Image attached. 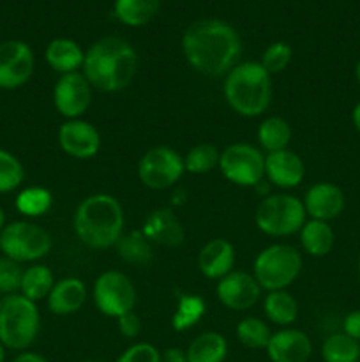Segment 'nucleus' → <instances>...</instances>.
<instances>
[{
	"label": "nucleus",
	"mask_w": 360,
	"mask_h": 362,
	"mask_svg": "<svg viewBox=\"0 0 360 362\" xmlns=\"http://www.w3.org/2000/svg\"><path fill=\"white\" fill-rule=\"evenodd\" d=\"M187 64L203 76H226L239 64L242 41L235 28L222 20H198L182 35Z\"/></svg>",
	"instance_id": "1"
},
{
	"label": "nucleus",
	"mask_w": 360,
	"mask_h": 362,
	"mask_svg": "<svg viewBox=\"0 0 360 362\" xmlns=\"http://www.w3.org/2000/svg\"><path fill=\"white\" fill-rule=\"evenodd\" d=\"M138 66L140 59L133 45L122 37L108 35L85 52L81 73L95 90L120 92L133 83Z\"/></svg>",
	"instance_id": "2"
},
{
	"label": "nucleus",
	"mask_w": 360,
	"mask_h": 362,
	"mask_svg": "<svg viewBox=\"0 0 360 362\" xmlns=\"http://www.w3.org/2000/svg\"><path fill=\"white\" fill-rule=\"evenodd\" d=\"M126 214L113 194L95 193L81 200L73 218L74 233L92 250H108L124 235Z\"/></svg>",
	"instance_id": "3"
},
{
	"label": "nucleus",
	"mask_w": 360,
	"mask_h": 362,
	"mask_svg": "<svg viewBox=\"0 0 360 362\" xmlns=\"http://www.w3.org/2000/svg\"><path fill=\"white\" fill-rule=\"evenodd\" d=\"M222 94L229 108L254 119L263 115L272 103V76L256 60L239 62L224 76Z\"/></svg>",
	"instance_id": "4"
},
{
	"label": "nucleus",
	"mask_w": 360,
	"mask_h": 362,
	"mask_svg": "<svg viewBox=\"0 0 360 362\" xmlns=\"http://www.w3.org/2000/svg\"><path fill=\"white\" fill-rule=\"evenodd\" d=\"M41 315L37 306L21 293L0 299V343L6 349L25 352L37 339Z\"/></svg>",
	"instance_id": "5"
},
{
	"label": "nucleus",
	"mask_w": 360,
	"mask_h": 362,
	"mask_svg": "<svg viewBox=\"0 0 360 362\" xmlns=\"http://www.w3.org/2000/svg\"><path fill=\"white\" fill-rule=\"evenodd\" d=\"M304 267V258L289 244H270L256 255L253 276L261 290H286L296 281Z\"/></svg>",
	"instance_id": "6"
},
{
	"label": "nucleus",
	"mask_w": 360,
	"mask_h": 362,
	"mask_svg": "<svg viewBox=\"0 0 360 362\" xmlns=\"http://www.w3.org/2000/svg\"><path fill=\"white\" fill-rule=\"evenodd\" d=\"M307 221L304 202L289 193L265 197L254 212L258 230L268 237H289L299 233Z\"/></svg>",
	"instance_id": "7"
},
{
	"label": "nucleus",
	"mask_w": 360,
	"mask_h": 362,
	"mask_svg": "<svg viewBox=\"0 0 360 362\" xmlns=\"http://www.w3.org/2000/svg\"><path fill=\"white\" fill-rule=\"evenodd\" d=\"M52 235L42 226L30 221H14L0 232V250L4 257L18 264H34L52 251Z\"/></svg>",
	"instance_id": "8"
},
{
	"label": "nucleus",
	"mask_w": 360,
	"mask_h": 362,
	"mask_svg": "<svg viewBox=\"0 0 360 362\" xmlns=\"http://www.w3.org/2000/svg\"><path fill=\"white\" fill-rule=\"evenodd\" d=\"M92 299L99 313L109 318H120L134 311L138 292L134 283L120 271H106L95 279Z\"/></svg>",
	"instance_id": "9"
},
{
	"label": "nucleus",
	"mask_w": 360,
	"mask_h": 362,
	"mask_svg": "<svg viewBox=\"0 0 360 362\" xmlns=\"http://www.w3.org/2000/svg\"><path fill=\"white\" fill-rule=\"evenodd\" d=\"M222 177L240 187H256L265 179V154L251 144H232L221 152Z\"/></svg>",
	"instance_id": "10"
},
{
	"label": "nucleus",
	"mask_w": 360,
	"mask_h": 362,
	"mask_svg": "<svg viewBox=\"0 0 360 362\" xmlns=\"http://www.w3.org/2000/svg\"><path fill=\"white\" fill-rule=\"evenodd\" d=\"M184 158L172 147L157 145L141 156L138 163V179L145 187L154 191L168 189L182 179Z\"/></svg>",
	"instance_id": "11"
},
{
	"label": "nucleus",
	"mask_w": 360,
	"mask_h": 362,
	"mask_svg": "<svg viewBox=\"0 0 360 362\" xmlns=\"http://www.w3.org/2000/svg\"><path fill=\"white\" fill-rule=\"evenodd\" d=\"M34 52L18 39L0 42V88L14 90L27 83L34 74Z\"/></svg>",
	"instance_id": "12"
},
{
	"label": "nucleus",
	"mask_w": 360,
	"mask_h": 362,
	"mask_svg": "<svg viewBox=\"0 0 360 362\" xmlns=\"http://www.w3.org/2000/svg\"><path fill=\"white\" fill-rule=\"evenodd\" d=\"M94 88L81 71L62 74L53 88V105L66 120L81 119L90 108Z\"/></svg>",
	"instance_id": "13"
},
{
	"label": "nucleus",
	"mask_w": 360,
	"mask_h": 362,
	"mask_svg": "<svg viewBox=\"0 0 360 362\" xmlns=\"http://www.w3.org/2000/svg\"><path fill=\"white\" fill-rule=\"evenodd\" d=\"M261 286L253 274L244 271H232L221 278L215 286L219 303L232 311L251 310L261 297Z\"/></svg>",
	"instance_id": "14"
},
{
	"label": "nucleus",
	"mask_w": 360,
	"mask_h": 362,
	"mask_svg": "<svg viewBox=\"0 0 360 362\" xmlns=\"http://www.w3.org/2000/svg\"><path fill=\"white\" fill-rule=\"evenodd\" d=\"M59 145L69 158L87 161L97 156L101 148V134L88 120H66L59 129Z\"/></svg>",
	"instance_id": "15"
},
{
	"label": "nucleus",
	"mask_w": 360,
	"mask_h": 362,
	"mask_svg": "<svg viewBox=\"0 0 360 362\" xmlns=\"http://www.w3.org/2000/svg\"><path fill=\"white\" fill-rule=\"evenodd\" d=\"M265 352L270 362H307L313 356V341L300 329L282 327L272 332Z\"/></svg>",
	"instance_id": "16"
},
{
	"label": "nucleus",
	"mask_w": 360,
	"mask_h": 362,
	"mask_svg": "<svg viewBox=\"0 0 360 362\" xmlns=\"http://www.w3.org/2000/svg\"><path fill=\"white\" fill-rule=\"evenodd\" d=\"M306 177V165L296 152L284 148L265 154V179L281 189L300 186Z\"/></svg>",
	"instance_id": "17"
},
{
	"label": "nucleus",
	"mask_w": 360,
	"mask_h": 362,
	"mask_svg": "<svg viewBox=\"0 0 360 362\" xmlns=\"http://www.w3.org/2000/svg\"><path fill=\"white\" fill-rule=\"evenodd\" d=\"M302 202L304 207H306L307 218L320 219V221L327 223L339 218L346 205L342 189L332 182L313 184L306 191V197H304Z\"/></svg>",
	"instance_id": "18"
},
{
	"label": "nucleus",
	"mask_w": 360,
	"mask_h": 362,
	"mask_svg": "<svg viewBox=\"0 0 360 362\" xmlns=\"http://www.w3.org/2000/svg\"><path fill=\"white\" fill-rule=\"evenodd\" d=\"M236 262L235 246L228 239H212L205 244L198 255V267L207 279L219 281L233 271Z\"/></svg>",
	"instance_id": "19"
},
{
	"label": "nucleus",
	"mask_w": 360,
	"mask_h": 362,
	"mask_svg": "<svg viewBox=\"0 0 360 362\" xmlns=\"http://www.w3.org/2000/svg\"><path fill=\"white\" fill-rule=\"evenodd\" d=\"M152 244L176 247L184 243V226L172 209H155L147 216L141 228Z\"/></svg>",
	"instance_id": "20"
},
{
	"label": "nucleus",
	"mask_w": 360,
	"mask_h": 362,
	"mask_svg": "<svg viewBox=\"0 0 360 362\" xmlns=\"http://www.w3.org/2000/svg\"><path fill=\"white\" fill-rule=\"evenodd\" d=\"M87 300V286L80 278H62L55 281L48 299V310L56 317H69L78 313Z\"/></svg>",
	"instance_id": "21"
},
{
	"label": "nucleus",
	"mask_w": 360,
	"mask_h": 362,
	"mask_svg": "<svg viewBox=\"0 0 360 362\" xmlns=\"http://www.w3.org/2000/svg\"><path fill=\"white\" fill-rule=\"evenodd\" d=\"M44 59L53 71L62 74L78 73L83 67L85 52L74 39L55 37L48 42Z\"/></svg>",
	"instance_id": "22"
},
{
	"label": "nucleus",
	"mask_w": 360,
	"mask_h": 362,
	"mask_svg": "<svg viewBox=\"0 0 360 362\" xmlns=\"http://www.w3.org/2000/svg\"><path fill=\"white\" fill-rule=\"evenodd\" d=\"M299 233L304 253L313 258L327 257L335 244V233L330 223L320 219H307Z\"/></svg>",
	"instance_id": "23"
},
{
	"label": "nucleus",
	"mask_w": 360,
	"mask_h": 362,
	"mask_svg": "<svg viewBox=\"0 0 360 362\" xmlns=\"http://www.w3.org/2000/svg\"><path fill=\"white\" fill-rule=\"evenodd\" d=\"M189 362H224L228 357V341L217 331H205L189 343L186 350Z\"/></svg>",
	"instance_id": "24"
},
{
	"label": "nucleus",
	"mask_w": 360,
	"mask_h": 362,
	"mask_svg": "<svg viewBox=\"0 0 360 362\" xmlns=\"http://www.w3.org/2000/svg\"><path fill=\"white\" fill-rule=\"evenodd\" d=\"M263 311L268 322L279 327H292L299 318V303L288 290L267 292L263 300Z\"/></svg>",
	"instance_id": "25"
},
{
	"label": "nucleus",
	"mask_w": 360,
	"mask_h": 362,
	"mask_svg": "<svg viewBox=\"0 0 360 362\" xmlns=\"http://www.w3.org/2000/svg\"><path fill=\"white\" fill-rule=\"evenodd\" d=\"M256 138L261 151L270 154V152L284 151V148L289 147L293 131L288 120L282 119V117L272 115L261 120L256 131Z\"/></svg>",
	"instance_id": "26"
},
{
	"label": "nucleus",
	"mask_w": 360,
	"mask_h": 362,
	"mask_svg": "<svg viewBox=\"0 0 360 362\" xmlns=\"http://www.w3.org/2000/svg\"><path fill=\"white\" fill-rule=\"evenodd\" d=\"M161 0H115L113 14L126 27H143L159 13Z\"/></svg>",
	"instance_id": "27"
},
{
	"label": "nucleus",
	"mask_w": 360,
	"mask_h": 362,
	"mask_svg": "<svg viewBox=\"0 0 360 362\" xmlns=\"http://www.w3.org/2000/svg\"><path fill=\"white\" fill-rule=\"evenodd\" d=\"M53 285H55V276L52 269L42 264H32L21 274L20 293L30 299L32 303H37V300L48 299Z\"/></svg>",
	"instance_id": "28"
},
{
	"label": "nucleus",
	"mask_w": 360,
	"mask_h": 362,
	"mask_svg": "<svg viewBox=\"0 0 360 362\" xmlns=\"http://www.w3.org/2000/svg\"><path fill=\"white\" fill-rule=\"evenodd\" d=\"M205 311H207V304L203 297L198 293H182L172 317L173 331L186 332L193 329L205 317Z\"/></svg>",
	"instance_id": "29"
},
{
	"label": "nucleus",
	"mask_w": 360,
	"mask_h": 362,
	"mask_svg": "<svg viewBox=\"0 0 360 362\" xmlns=\"http://www.w3.org/2000/svg\"><path fill=\"white\" fill-rule=\"evenodd\" d=\"M120 260L131 265H147L152 260V243L143 235L141 230L124 232L115 244Z\"/></svg>",
	"instance_id": "30"
},
{
	"label": "nucleus",
	"mask_w": 360,
	"mask_h": 362,
	"mask_svg": "<svg viewBox=\"0 0 360 362\" xmlns=\"http://www.w3.org/2000/svg\"><path fill=\"white\" fill-rule=\"evenodd\" d=\"M14 205H16L18 212L25 218H42L52 211L53 194L52 191L41 186L25 187L18 193Z\"/></svg>",
	"instance_id": "31"
},
{
	"label": "nucleus",
	"mask_w": 360,
	"mask_h": 362,
	"mask_svg": "<svg viewBox=\"0 0 360 362\" xmlns=\"http://www.w3.org/2000/svg\"><path fill=\"white\" fill-rule=\"evenodd\" d=\"M321 357L325 362H359L360 343L344 332H334L321 345Z\"/></svg>",
	"instance_id": "32"
},
{
	"label": "nucleus",
	"mask_w": 360,
	"mask_h": 362,
	"mask_svg": "<svg viewBox=\"0 0 360 362\" xmlns=\"http://www.w3.org/2000/svg\"><path fill=\"white\" fill-rule=\"evenodd\" d=\"M236 339L240 345L251 350H265L270 339L272 331L267 325V322L258 317H246L236 324L235 329Z\"/></svg>",
	"instance_id": "33"
},
{
	"label": "nucleus",
	"mask_w": 360,
	"mask_h": 362,
	"mask_svg": "<svg viewBox=\"0 0 360 362\" xmlns=\"http://www.w3.org/2000/svg\"><path fill=\"white\" fill-rule=\"evenodd\" d=\"M221 151L212 144H198L184 156V168L193 175H205L214 168H219Z\"/></svg>",
	"instance_id": "34"
},
{
	"label": "nucleus",
	"mask_w": 360,
	"mask_h": 362,
	"mask_svg": "<svg viewBox=\"0 0 360 362\" xmlns=\"http://www.w3.org/2000/svg\"><path fill=\"white\" fill-rule=\"evenodd\" d=\"M25 179V168L20 159L9 151L0 148V193H11L21 186Z\"/></svg>",
	"instance_id": "35"
},
{
	"label": "nucleus",
	"mask_w": 360,
	"mask_h": 362,
	"mask_svg": "<svg viewBox=\"0 0 360 362\" xmlns=\"http://www.w3.org/2000/svg\"><path fill=\"white\" fill-rule=\"evenodd\" d=\"M292 59H293L292 46L284 41H275L267 46V49H265L263 55H261L260 64L265 67V71H267L270 76H274V74L282 73V71L289 66Z\"/></svg>",
	"instance_id": "36"
},
{
	"label": "nucleus",
	"mask_w": 360,
	"mask_h": 362,
	"mask_svg": "<svg viewBox=\"0 0 360 362\" xmlns=\"http://www.w3.org/2000/svg\"><path fill=\"white\" fill-rule=\"evenodd\" d=\"M21 271L20 264L7 257H0V293L11 296L20 290L21 285Z\"/></svg>",
	"instance_id": "37"
},
{
	"label": "nucleus",
	"mask_w": 360,
	"mask_h": 362,
	"mask_svg": "<svg viewBox=\"0 0 360 362\" xmlns=\"http://www.w3.org/2000/svg\"><path fill=\"white\" fill-rule=\"evenodd\" d=\"M115 362H161V350L152 343L138 341L127 346Z\"/></svg>",
	"instance_id": "38"
},
{
	"label": "nucleus",
	"mask_w": 360,
	"mask_h": 362,
	"mask_svg": "<svg viewBox=\"0 0 360 362\" xmlns=\"http://www.w3.org/2000/svg\"><path fill=\"white\" fill-rule=\"evenodd\" d=\"M116 329H119L120 336L127 339H134L140 336L141 332V320L134 311L126 313L124 317L116 318Z\"/></svg>",
	"instance_id": "39"
},
{
	"label": "nucleus",
	"mask_w": 360,
	"mask_h": 362,
	"mask_svg": "<svg viewBox=\"0 0 360 362\" xmlns=\"http://www.w3.org/2000/svg\"><path fill=\"white\" fill-rule=\"evenodd\" d=\"M342 332L360 343V310L349 311L342 320Z\"/></svg>",
	"instance_id": "40"
},
{
	"label": "nucleus",
	"mask_w": 360,
	"mask_h": 362,
	"mask_svg": "<svg viewBox=\"0 0 360 362\" xmlns=\"http://www.w3.org/2000/svg\"><path fill=\"white\" fill-rule=\"evenodd\" d=\"M161 362H189L187 361L186 350L179 346H169L164 352H161Z\"/></svg>",
	"instance_id": "41"
},
{
	"label": "nucleus",
	"mask_w": 360,
	"mask_h": 362,
	"mask_svg": "<svg viewBox=\"0 0 360 362\" xmlns=\"http://www.w3.org/2000/svg\"><path fill=\"white\" fill-rule=\"evenodd\" d=\"M13 362H49L48 359H46L44 356H41V354H35V352H21L18 354L16 357H14Z\"/></svg>",
	"instance_id": "42"
},
{
	"label": "nucleus",
	"mask_w": 360,
	"mask_h": 362,
	"mask_svg": "<svg viewBox=\"0 0 360 362\" xmlns=\"http://www.w3.org/2000/svg\"><path fill=\"white\" fill-rule=\"evenodd\" d=\"M352 120H353V126H355V129L360 133V101L356 103L355 108H353V112H352Z\"/></svg>",
	"instance_id": "43"
},
{
	"label": "nucleus",
	"mask_w": 360,
	"mask_h": 362,
	"mask_svg": "<svg viewBox=\"0 0 360 362\" xmlns=\"http://www.w3.org/2000/svg\"><path fill=\"white\" fill-rule=\"evenodd\" d=\"M4 226H6V216H4L2 207H0V232H2Z\"/></svg>",
	"instance_id": "44"
},
{
	"label": "nucleus",
	"mask_w": 360,
	"mask_h": 362,
	"mask_svg": "<svg viewBox=\"0 0 360 362\" xmlns=\"http://www.w3.org/2000/svg\"><path fill=\"white\" fill-rule=\"evenodd\" d=\"M0 362H6V346L0 343Z\"/></svg>",
	"instance_id": "45"
},
{
	"label": "nucleus",
	"mask_w": 360,
	"mask_h": 362,
	"mask_svg": "<svg viewBox=\"0 0 360 362\" xmlns=\"http://www.w3.org/2000/svg\"><path fill=\"white\" fill-rule=\"evenodd\" d=\"M355 78H356V83L360 85V60L356 62V66H355Z\"/></svg>",
	"instance_id": "46"
},
{
	"label": "nucleus",
	"mask_w": 360,
	"mask_h": 362,
	"mask_svg": "<svg viewBox=\"0 0 360 362\" xmlns=\"http://www.w3.org/2000/svg\"><path fill=\"white\" fill-rule=\"evenodd\" d=\"M81 362H104V361H97V359H87V361H81Z\"/></svg>",
	"instance_id": "47"
},
{
	"label": "nucleus",
	"mask_w": 360,
	"mask_h": 362,
	"mask_svg": "<svg viewBox=\"0 0 360 362\" xmlns=\"http://www.w3.org/2000/svg\"><path fill=\"white\" fill-rule=\"evenodd\" d=\"M356 271H359V278H360V257H359V264H356Z\"/></svg>",
	"instance_id": "48"
}]
</instances>
